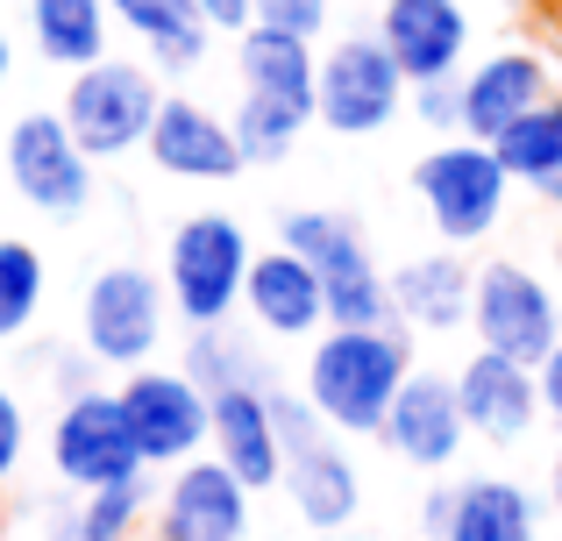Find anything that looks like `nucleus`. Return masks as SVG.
Instances as JSON below:
<instances>
[{"label": "nucleus", "instance_id": "f257e3e1", "mask_svg": "<svg viewBox=\"0 0 562 541\" xmlns=\"http://www.w3.org/2000/svg\"><path fill=\"white\" fill-rule=\"evenodd\" d=\"M413 377V328L406 320H378V328H328L306 342V377L300 392L321 406L335 435H378L392 414L398 385Z\"/></svg>", "mask_w": 562, "mask_h": 541}, {"label": "nucleus", "instance_id": "f03ea898", "mask_svg": "<svg viewBox=\"0 0 562 541\" xmlns=\"http://www.w3.org/2000/svg\"><path fill=\"white\" fill-rule=\"evenodd\" d=\"M249 228L235 214H186L171 228V250H165V292H171V314L186 328H214V320L243 314V285H249Z\"/></svg>", "mask_w": 562, "mask_h": 541}, {"label": "nucleus", "instance_id": "7ed1b4c3", "mask_svg": "<svg viewBox=\"0 0 562 541\" xmlns=\"http://www.w3.org/2000/svg\"><path fill=\"white\" fill-rule=\"evenodd\" d=\"M413 193H420V207H427V228H435L449 250H470V243H484L498 228L513 171L484 136H449L413 165Z\"/></svg>", "mask_w": 562, "mask_h": 541}, {"label": "nucleus", "instance_id": "20e7f679", "mask_svg": "<svg viewBox=\"0 0 562 541\" xmlns=\"http://www.w3.org/2000/svg\"><path fill=\"white\" fill-rule=\"evenodd\" d=\"M278 236H285L292 250L321 271V285H328V320H342V328H378V320H398L392 278L371 264V250H363V236H357V222H349V214L292 207L285 222H278Z\"/></svg>", "mask_w": 562, "mask_h": 541}, {"label": "nucleus", "instance_id": "39448f33", "mask_svg": "<svg viewBox=\"0 0 562 541\" xmlns=\"http://www.w3.org/2000/svg\"><path fill=\"white\" fill-rule=\"evenodd\" d=\"M470 335H477V349H498V357H520L541 371V357L562 342V292L535 264L492 257V264H477Z\"/></svg>", "mask_w": 562, "mask_h": 541}, {"label": "nucleus", "instance_id": "423d86ee", "mask_svg": "<svg viewBox=\"0 0 562 541\" xmlns=\"http://www.w3.org/2000/svg\"><path fill=\"white\" fill-rule=\"evenodd\" d=\"M157 108H165V86H157L150 65H122V57H100V65H79L65 86V122L71 136L93 157H128L150 143Z\"/></svg>", "mask_w": 562, "mask_h": 541}, {"label": "nucleus", "instance_id": "0eeeda50", "mask_svg": "<svg viewBox=\"0 0 562 541\" xmlns=\"http://www.w3.org/2000/svg\"><path fill=\"white\" fill-rule=\"evenodd\" d=\"M398 100H413V79L384 50V36H342L335 50H321V86H314L321 128H335V136H378V128L398 122Z\"/></svg>", "mask_w": 562, "mask_h": 541}, {"label": "nucleus", "instance_id": "6e6552de", "mask_svg": "<svg viewBox=\"0 0 562 541\" xmlns=\"http://www.w3.org/2000/svg\"><path fill=\"white\" fill-rule=\"evenodd\" d=\"M50 463H57V477H65V485H79V492L122 485V477H143V471H150V463H143L136 428H128L122 392H108V385L71 392V399L57 406V420H50Z\"/></svg>", "mask_w": 562, "mask_h": 541}, {"label": "nucleus", "instance_id": "1a4fd4ad", "mask_svg": "<svg viewBox=\"0 0 562 541\" xmlns=\"http://www.w3.org/2000/svg\"><path fill=\"white\" fill-rule=\"evenodd\" d=\"M165 278H150L143 264H108L86 285L79 306V335L108 371H136L150 363V349L165 342Z\"/></svg>", "mask_w": 562, "mask_h": 541}, {"label": "nucleus", "instance_id": "9d476101", "mask_svg": "<svg viewBox=\"0 0 562 541\" xmlns=\"http://www.w3.org/2000/svg\"><path fill=\"white\" fill-rule=\"evenodd\" d=\"M93 165L100 157L86 150L79 136H71V122H65V108H36V114H22V122L8 128V179H14V193L29 200L36 214H79L86 200H93Z\"/></svg>", "mask_w": 562, "mask_h": 541}, {"label": "nucleus", "instance_id": "9b49d317", "mask_svg": "<svg viewBox=\"0 0 562 541\" xmlns=\"http://www.w3.org/2000/svg\"><path fill=\"white\" fill-rule=\"evenodd\" d=\"M122 406L128 428L143 442V463H192L206 457V435H214V392L186 371H157V363H136L122 377Z\"/></svg>", "mask_w": 562, "mask_h": 541}, {"label": "nucleus", "instance_id": "f8f14e48", "mask_svg": "<svg viewBox=\"0 0 562 541\" xmlns=\"http://www.w3.org/2000/svg\"><path fill=\"white\" fill-rule=\"evenodd\" d=\"M456 406H463L470 435L477 442H527V435L549 420V399H541V371L520 357H498V349H470L463 371H456Z\"/></svg>", "mask_w": 562, "mask_h": 541}, {"label": "nucleus", "instance_id": "ddd939ff", "mask_svg": "<svg viewBox=\"0 0 562 541\" xmlns=\"http://www.w3.org/2000/svg\"><path fill=\"white\" fill-rule=\"evenodd\" d=\"M249 492L257 485H243V477L206 449V457H192V463L171 471L150 534L157 541H243L249 534Z\"/></svg>", "mask_w": 562, "mask_h": 541}, {"label": "nucleus", "instance_id": "4468645a", "mask_svg": "<svg viewBox=\"0 0 562 541\" xmlns=\"http://www.w3.org/2000/svg\"><path fill=\"white\" fill-rule=\"evenodd\" d=\"M378 442L392 449L406 471L441 477L456 457H463V442H470V420H463V406H456V377H441V371H413L406 385H398L392 414H384Z\"/></svg>", "mask_w": 562, "mask_h": 541}, {"label": "nucleus", "instance_id": "2eb2a0df", "mask_svg": "<svg viewBox=\"0 0 562 541\" xmlns=\"http://www.w3.org/2000/svg\"><path fill=\"white\" fill-rule=\"evenodd\" d=\"M243 314L271 342H314L328 328V285H321V271L292 243H278V250H257V264H249Z\"/></svg>", "mask_w": 562, "mask_h": 541}, {"label": "nucleus", "instance_id": "dca6fc26", "mask_svg": "<svg viewBox=\"0 0 562 541\" xmlns=\"http://www.w3.org/2000/svg\"><path fill=\"white\" fill-rule=\"evenodd\" d=\"M555 93V65L535 50V43H506V50L463 65V136L492 143L498 128H513L527 108Z\"/></svg>", "mask_w": 562, "mask_h": 541}, {"label": "nucleus", "instance_id": "f3484780", "mask_svg": "<svg viewBox=\"0 0 562 541\" xmlns=\"http://www.w3.org/2000/svg\"><path fill=\"white\" fill-rule=\"evenodd\" d=\"M378 36L398 57L413 86L420 79H456L470 65V14L463 0H384L378 8Z\"/></svg>", "mask_w": 562, "mask_h": 541}, {"label": "nucleus", "instance_id": "a211bd4d", "mask_svg": "<svg viewBox=\"0 0 562 541\" xmlns=\"http://www.w3.org/2000/svg\"><path fill=\"white\" fill-rule=\"evenodd\" d=\"M143 150L171 171V179H192V185H221L249 165L243 143H235V122H221L206 100H186V93H165L157 108V128Z\"/></svg>", "mask_w": 562, "mask_h": 541}, {"label": "nucleus", "instance_id": "6ab92c4d", "mask_svg": "<svg viewBox=\"0 0 562 541\" xmlns=\"http://www.w3.org/2000/svg\"><path fill=\"white\" fill-rule=\"evenodd\" d=\"M221 463L243 485H285V442H278V414H271V385H228L214 392V435H206Z\"/></svg>", "mask_w": 562, "mask_h": 541}, {"label": "nucleus", "instance_id": "aec40b11", "mask_svg": "<svg viewBox=\"0 0 562 541\" xmlns=\"http://www.w3.org/2000/svg\"><path fill=\"white\" fill-rule=\"evenodd\" d=\"M470 292H477V264H463V250H427L406 257L392 271V306L413 335H456L470 328Z\"/></svg>", "mask_w": 562, "mask_h": 541}, {"label": "nucleus", "instance_id": "412c9836", "mask_svg": "<svg viewBox=\"0 0 562 541\" xmlns=\"http://www.w3.org/2000/svg\"><path fill=\"white\" fill-rule=\"evenodd\" d=\"M285 499L300 506L306 528H349L363 514V471L342 457V435H314V442L285 449Z\"/></svg>", "mask_w": 562, "mask_h": 541}, {"label": "nucleus", "instance_id": "4be33fe9", "mask_svg": "<svg viewBox=\"0 0 562 541\" xmlns=\"http://www.w3.org/2000/svg\"><path fill=\"white\" fill-rule=\"evenodd\" d=\"M235 71H243V93H271V100H292V108H314L321 50L300 29L249 22L243 36H235Z\"/></svg>", "mask_w": 562, "mask_h": 541}, {"label": "nucleus", "instance_id": "5701e85b", "mask_svg": "<svg viewBox=\"0 0 562 541\" xmlns=\"http://www.w3.org/2000/svg\"><path fill=\"white\" fill-rule=\"evenodd\" d=\"M549 506L513 477H463L456 485V520L449 541H541Z\"/></svg>", "mask_w": 562, "mask_h": 541}, {"label": "nucleus", "instance_id": "b1692460", "mask_svg": "<svg viewBox=\"0 0 562 541\" xmlns=\"http://www.w3.org/2000/svg\"><path fill=\"white\" fill-rule=\"evenodd\" d=\"M108 8H114V29H128L150 50V65L165 71H192L214 43V22L200 14V0H108Z\"/></svg>", "mask_w": 562, "mask_h": 541}, {"label": "nucleus", "instance_id": "393cba45", "mask_svg": "<svg viewBox=\"0 0 562 541\" xmlns=\"http://www.w3.org/2000/svg\"><path fill=\"white\" fill-rule=\"evenodd\" d=\"M108 0H29V43H36L43 65H100L108 57Z\"/></svg>", "mask_w": 562, "mask_h": 541}, {"label": "nucleus", "instance_id": "a878e982", "mask_svg": "<svg viewBox=\"0 0 562 541\" xmlns=\"http://www.w3.org/2000/svg\"><path fill=\"white\" fill-rule=\"evenodd\" d=\"M492 150L506 157V171H513L520 185L555 179V171H562V93H549L541 108H527L513 128H498Z\"/></svg>", "mask_w": 562, "mask_h": 541}, {"label": "nucleus", "instance_id": "bb28decb", "mask_svg": "<svg viewBox=\"0 0 562 541\" xmlns=\"http://www.w3.org/2000/svg\"><path fill=\"white\" fill-rule=\"evenodd\" d=\"M228 122H235V143H243L249 165H285V157L300 150L314 108H292V100H271V93H243V108H235Z\"/></svg>", "mask_w": 562, "mask_h": 541}, {"label": "nucleus", "instance_id": "cd10ccee", "mask_svg": "<svg viewBox=\"0 0 562 541\" xmlns=\"http://www.w3.org/2000/svg\"><path fill=\"white\" fill-rule=\"evenodd\" d=\"M186 371L200 377L206 392H228V385H271L263 357L249 349V335H235V320L192 328V342H186Z\"/></svg>", "mask_w": 562, "mask_h": 541}, {"label": "nucleus", "instance_id": "c85d7f7f", "mask_svg": "<svg viewBox=\"0 0 562 541\" xmlns=\"http://www.w3.org/2000/svg\"><path fill=\"white\" fill-rule=\"evenodd\" d=\"M43 250L22 236H0V342L29 335V320L43 314Z\"/></svg>", "mask_w": 562, "mask_h": 541}, {"label": "nucleus", "instance_id": "c756f323", "mask_svg": "<svg viewBox=\"0 0 562 541\" xmlns=\"http://www.w3.org/2000/svg\"><path fill=\"white\" fill-rule=\"evenodd\" d=\"M71 528H79L86 541H136V534H150V485H143V477L93 485L86 506L71 514Z\"/></svg>", "mask_w": 562, "mask_h": 541}, {"label": "nucleus", "instance_id": "7c9ffc66", "mask_svg": "<svg viewBox=\"0 0 562 541\" xmlns=\"http://www.w3.org/2000/svg\"><path fill=\"white\" fill-rule=\"evenodd\" d=\"M413 114H420V128H435V136H463V71H456V79H420L413 86Z\"/></svg>", "mask_w": 562, "mask_h": 541}, {"label": "nucleus", "instance_id": "2f4dec72", "mask_svg": "<svg viewBox=\"0 0 562 541\" xmlns=\"http://www.w3.org/2000/svg\"><path fill=\"white\" fill-rule=\"evenodd\" d=\"M328 8H335V0H257V22H278V29H300V36H321V29H328Z\"/></svg>", "mask_w": 562, "mask_h": 541}, {"label": "nucleus", "instance_id": "473e14b6", "mask_svg": "<svg viewBox=\"0 0 562 541\" xmlns=\"http://www.w3.org/2000/svg\"><path fill=\"white\" fill-rule=\"evenodd\" d=\"M22 449H29V414H22V399L0 385V477L22 463Z\"/></svg>", "mask_w": 562, "mask_h": 541}, {"label": "nucleus", "instance_id": "72a5a7b5", "mask_svg": "<svg viewBox=\"0 0 562 541\" xmlns=\"http://www.w3.org/2000/svg\"><path fill=\"white\" fill-rule=\"evenodd\" d=\"M449 520H456V485H435L420 506V534L427 541H449Z\"/></svg>", "mask_w": 562, "mask_h": 541}, {"label": "nucleus", "instance_id": "f704fd0d", "mask_svg": "<svg viewBox=\"0 0 562 541\" xmlns=\"http://www.w3.org/2000/svg\"><path fill=\"white\" fill-rule=\"evenodd\" d=\"M200 14L214 29H228V36H243V29L257 22V0H200Z\"/></svg>", "mask_w": 562, "mask_h": 541}, {"label": "nucleus", "instance_id": "c9c22d12", "mask_svg": "<svg viewBox=\"0 0 562 541\" xmlns=\"http://www.w3.org/2000/svg\"><path fill=\"white\" fill-rule=\"evenodd\" d=\"M93 363H100L93 349H86V357H65V363L50 371V377H57V392H65V399H71V392H86V385H93Z\"/></svg>", "mask_w": 562, "mask_h": 541}, {"label": "nucleus", "instance_id": "e433bc0d", "mask_svg": "<svg viewBox=\"0 0 562 541\" xmlns=\"http://www.w3.org/2000/svg\"><path fill=\"white\" fill-rule=\"evenodd\" d=\"M541 399H549V420L562 428V342L541 357Z\"/></svg>", "mask_w": 562, "mask_h": 541}, {"label": "nucleus", "instance_id": "4c0bfd02", "mask_svg": "<svg viewBox=\"0 0 562 541\" xmlns=\"http://www.w3.org/2000/svg\"><path fill=\"white\" fill-rule=\"evenodd\" d=\"M549 506H555V520H562V449H555V463H549Z\"/></svg>", "mask_w": 562, "mask_h": 541}, {"label": "nucleus", "instance_id": "58836bf2", "mask_svg": "<svg viewBox=\"0 0 562 541\" xmlns=\"http://www.w3.org/2000/svg\"><path fill=\"white\" fill-rule=\"evenodd\" d=\"M527 193H535V200H549V207H562V171H555V179H541V185H527Z\"/></svg>", "mask_w": 562, "mask_h": 541}, {"label": "nucleus", "instance_id": "ea45409f", "mask_svg": "<svg viewBox=\"0 0 562 541\" xmlns=\"http://www.w3.org/2000/svg\"><path fill=\"white\" fill-rule=\"evenodd\" d=\"M8 71H14V43H8V29H0V86H8Z\"/></svg>", "mask_w": 562, "mask_h": 541}, {"label": "nucleus", "instance_id": "a19ab883", "mask_svg": "<svg viewBox=\"0 0 562 541\" xmlns=\"http://www.w3.org/2000/svg\"><path fill=\"white\" fill-rule=\"evenodd\" d=\"M535 14H549V22H562V0H527Z\"/></svg>", "mask_w": 562, "mask_h": 541}, {"label": "nucleus", "instance_id": "79ce46f5", "mask_svg": "<svg viewBox=\"0 0 562 541\" xmlns=\"http://www.w3.org/2000/svg\"><path fill=\"white\" fill-rule=\"evenodd\" d=\"M43 541H86V534L71 528V520H65V528H50V534H43Z\"/></svg>", "mask_w": 562, "mask_h": 541}, {"label": "nucleus", "instance_id": "37998d69", "mask_svg": "<svg viewBox=\"0 0 562 541\" xmlns=\"http://www.w3.org/2000/svg\"><path fill=\"white\" fill-rule=\"evenodd\" d=\"M555 278H562V236H555Z\"/></svg>", "mask_w": 562, "mask_h": 541}, {"label": "nucleus", "instance_id": "c03bdc74", "mask_svg": "<svg viewBox=\"0 0 562 541\" xmlns=\"http://www.w3.org/2000/svg\"><path fill=\"white\" fill-rule=\"evenodd\" d=\"M136 541H157V534H136Z\"/></svg>", "mask_w": 562, "mask_h": 541}, {"label": "nucleus", "instance_id": "a18cd8bd", "mask_svg": "<svg viewBox=\"0 0 562 541\" xmlns=\"http://www.w3.org/2000/svg\"><path fill=\"white\" fill-rule=\"evenodd\" d=\"M0 541H8V534H0Z\"/></svg>", "mask_w": 562, "mask_h": 541}]
</instances>
